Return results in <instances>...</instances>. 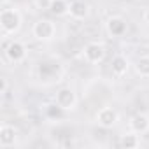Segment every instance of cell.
<instances>
[{
    "instance_id": "1",
    "label": "cell",
    "mask_w": 149,
    "mask_h": 149,
    "mask_svg": "<svg viewBox=\"0 0 149 149\" xmlns=\"http://www.w3.org/2000/svg\"><path fill=\"white\" fill-rule=\"evenodd\" d=\"M23 25V16L16 7H4L0 11V28L4 35H16Z\"/></svg>"
},
{
    "instance_id": "2",
    "label": "cell",
    "mask_w": 149,
    "mask_h": 149,
    "mask_svg": "<svg viewBox=\"0 0 149 149\" xmlns=\"http://www.w3.org/2000/svg\"><path fill=\"white\" fill-rule=\"evenodd\" d=\"M32 35L39 42H51L56 37V23L47 19V18H40L33 23Z\"/></svg>"
},
{
    "instance_id": "3",
    "label": "cell",
    "mask_w": 149,
    "mask_h": 149,
    "mask_svg": "<svg viewBox=\"0 0 149 149\" xmlns=\"http://www.w3.org/2000/svg\"><path fill=\"white\" fill-rule=\"evenodd\" d=\"M4 54H6V58H7L9 63L18 65V63H23V61L26 60L28 49H26L25 42H21V40H18V39H13V40H9V42L6 44Z\"/></svg>"
},
{
    "instance_id": "4",
    "label": "cell",
    "mask_w": 149,
    "mask_h": 149,
    "mask_svg": "<svg viewBox=\"0 0 149 149\" xmlns=\"http://www.w3.org/2000/svg\"><path fill=\"white\" fill-rule=\"evenodd\" d=\"M54 102L65 111V112H72L77 109V93L72 88H60L54 95Z\"/></svg>"
},
{
    "instance_id": "5",
    "label": "cell",
    "mask_w": 149,
    "mask_h": 149,
    "mask_svg": "<svg viewBox=\"0 0 149 149\" xmlns=\"http://www.w3.org/2000/svg\"><path fill=\"white\" fill-rule=\"evenodd\" d=\"M105 54H107V51H105V46L102 42H88L83 49V58L90 65L102 63L105 60Z\"/></svg>"
},
{
    "instance_id": "6",
    "label": "cell",
    "mask_w": 149,
    "mask_h": 149,
    "mask_svg": "<svg viewBox=\"0 0 149 149\" xmlns=\"http://www.w3.org/2000/svg\"><path fill=\"white\" fill-rule=\"evenodd\" d=\"M118 121H119V112H118L114 107H109V105L98 109L97 114H95V123H97L98 126L105 128V130L114 128V126L118 125Z\"/></svg>"
},
{
    "instance_id": "7",
    "label": "cell",
    "mask_w": 149,
    "mask_h": 149,
    "mask_svg": "<svg viewBox=\"0 0 149 149\" xmlns=\"http://www.w3.org/2000/svg\"><path fill=\"white\" fill-rule=\"evenodd\" d=\"M105 30L111 37H123L128 30V23L123 16H111L105 21Z\"/></svg>"
},
{
    "instance_id": "8",
    "label": "cell",
    "mask_w": 149,
    "mask_h": 149,
    "mask_svg": "<svg viewBox=\"0 0 149 149\" xmlns=\"http://www.w3.org/2000/svg\"><path fill=\"white\" fill-rule=\"evenodd\" d=\"M16 140H18V130L13 125H9V123L0 125V147L9 149L16 144Z\"/></svg>"
},
{
    "instance_id": "9",
    "label": "cell",
    "mask_w": 149,
    "mask_h": 149,
    "mask_svg": "<svg viewBox=\"0 0 149 149\" xmlns=\"http://www.w3.org/2000/svg\"><path fill=\"white\" fill-rule=\"evenodd\" d=\"M128 130L130 132H135L139 135L147 133L149 132V116L147 114H142V112L132 116L130 121H128Z\"/></svg>"
},
{
    "instance_id": "10",
    "label": "cell",
    "mask_w": 149,
    "mask_h": 149,
    "mask_svg": "<svg viewBox=\"0 0 149 149\" xmlns=\"http://www.w3.org/2000/svg\"><path fill=\"white\" fill-rule=\"evenodd\" d=\"M68 16L76 21H83L90 16V6L84 0H72L70 9H68Z\"/></svg>"
},
{
    "instance_id": "11",
    "label": "cell",
    "mask_w": 149,
    "mask_h": 149,
    "mask_svg": "<svg viewBox=\"0 0 149 149\" xmlns=\"http://www.w3.org/2000/svg\"><path fill=\"white\" fill-rule=\"evenodd\" d=\"M130 70V61L125 54H116L111 61V72H112V76L116 77H123L126 76Z\"/></svg>"
},
{
    "instance_id": "12",
    "label": "cell",
    "mask_w": 149,
    "mask_h": 149,
    "mask_svg": "<svg viewBox=\"0 0 149 149\" xmlns=\"http://www.w3.org/2000/svg\"><path fill=\"white\" fill-rule=\"evenodd\" d=\"M68 9H70V2H68V0H51L49 13L53 16H56V18L68 16Z\"/></svg>"
},
{
    "instance_id": "13",
    "label": "cell",
    "mask_w": 149,
    "mask_h": 149,
    "mask_svg": "<svg viewBox=\"0 0 149 149\" xmlns=\"http://www.w3.org/2000/svg\"><path fill=\"white\" fill-rule=\"evenodd\" d=\"M119 146L125 149H137V147H140V135L135 132H128V133L121 135Z\"/></svg>"
},
{
    "instance_id": "14",
    "label": "cell",
    "mask_w": 149,
    "mask_h": 149,
    "mask_svg": "<svg viewBox=\"0 0 149 149\" xmlns=\"http://www.w3.org/2000/svg\"><path fill=\"white\" fill-rule=\"evenodd\" d=\"M133 68H135L137 76H140L144 79H149V56H139L135 60Z\"/></svg>"
},
{
    "instance_id": "15",
    "label": "cell",
    "mask_w": 149,
    "mask_h": 149,
    "mask_svg": "<svg viewBox=\"0 0 149 149\" xmlns=\"http://www.w3.org/2000/svg\"><path fill=\"white\" fill-rule=\"evenodd\" d=\"M35 6H37V9H44V11H49L51 0H35Z\"/></svg>"
},
{
    "instance_id": "16",
    "label": "cell",
    "mask_w": 149,
    "mask_h": 149,
    "mask_svg": "<svg viewBox=\"0 0 149 149\" xmlns=\"http://www.w3.org/2000/svg\"><path fill=\"white\" fill-rule=\"evenodd\" d=\"M7 86H9V84H7V79L2 77V90H0V95H2V97L7 95Z\"/></svg>"
},
{
    "instance_id": "17",
    "label": "cell",
    "mask_w": 149,
    "mask_h": 149,
    "mask_svg": "<svg viewBox=\"0 0 149 149\" xmlns=\"http://www.w3.org/2000/svg\"><path fill=\"white\" fill-rule=\"evenodd\" d=\"M142 19H144V23H147V25H149V7L142 13Z\"/></svg>"
},
{
    "instance_id": "18",
    "label": "cell",
    "mask_w": 149,
    "mask_h": 149,
    "mask_svg": "<svg viewBox=\"0 0 149 149\" xmlns=\"http://www.w3.org/2000/svg\"><path fill=\"white\" fill-rule=\"evenodd\" d=\"M0 4H2V6H6V4H7V0H0Z\"/></svg>"
}]
</instances>
